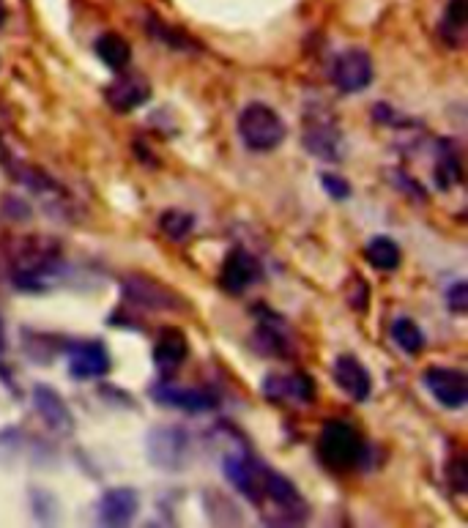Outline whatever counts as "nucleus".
I'll list each match as a JSON object with an SVG mask.
<instances>
[{
    "instance_id": "a211bd4d",
    "label": "nucleus",
    "mask_w": 468,
    "mask_h": 528,
    "mask_svg": "<svg viewBox=\"0 0 468 528\" xmlns=\"http://www.w3.org/2000/svg\"><path fill=\"white\" fill-rule=\"evenodd\" d=\"M364 255H367V260L373 263L375 269L381 271H395L400 266V260H403V252L397 247V241L389 239V236H375L364 249Z\"/></svg>"
},
{
    "instance_id": "f8f14e48",
    "label": "nucleus",
    "mask_w": 468,
    "mask_h": 528,
    "mask_svg": "<svg viewBox=\"0 0 468 528\" xmlns=\"http://www.w3.org/2000/svg\"><path fill=\"white\" fill-rule=\"evenodd\" d=\"M263 394L269 400H282V403L293 405H307L315 400V384L310 375L304 373H282L269 375L263 381Z\"/></svg>"
},
{
    "instance_id": "423d86ee",
    "label": "nucleus",
    "mask_w": 468,
    "mask_h": 528,
    "mask_svg": "<svg viewBox=\"0 0 468 528\" xmlns=\"http://www.w3.org/2000/svg\"><path fill=\"white\" fill-rule=\"evenodd\" d=\"M304 148L323 162H340L343 159V137H340V129L329 115H307Z\"/></svg>"
},
{
    "instance_id": "9b49d317",
    "label": "nucleus",
    "mask_w": 468,
    "mask_h": 528,
    "mask_svg": "<svg viewBox=\"0 0 468 528\" xmlns=\"http://www.w3.org/2000/svg\"><path fill=\"white\" fill-rule=\"evenodd\" d=\"M104 99L115 113H132L151 99V85L143 74H121L118 80L107 85Z\"/></svg>"
},
{
    "instance_id": "b1692460",
    "label": "nucleus",
    "mask_w": 468,
    "mask_h": 528,
    "mask_svg": "<svg viewBox=\"0 0 468 528\" xmlns=\"http://www.w3.org/2000/svg\"><path fill=\"white\" fill-rule=\"evenodd\" d=\"M447 304H449V310L458 312V315H463V312L468 310V285L466 282L460 280V282H455V285H449Z\"/></svg>"
},
{
    "instance_id": "7ed1b4c3",
    "label": "nucleus",
    "mask_w": 468,
    "mask_h": 528,
    "mask_svg": "<svg viewBox=\"0 0 468 528\" xmlns=\"http://www.w3.org/2000/svg\"><path fill=\"white\" fill-rule=\"evenodd\" d=\"M124 296L137 307H143V310H187V299H181L176 290L167 288L165 282L154 280L148 274H129V277H124Z\"/></svg>"
},
{
    "instance_id": "f257e3e1",
    "label": "nucleus",
    "mask_w": 468,
    "mask_h": 528,
    "mask_svg": "<svg viewBox=\"0 0 468 528\" xmlns=\"http://www.w3.org/2000/svg\"><path fill=\"white\" fill-rule=\"evenodd\" d=\"M288 135L285 121L280 113L263 102H250L239 113V137L244 148H250L255 154H266L274 151L277 145H282Z\"/></svg>"
},
{
    "instance_id": "412c9836",
    "label": "nucleus",
    "mask_w": 468,
    "mask_h": 528,
    "mask_svg": "<svg viewBox=\"0 0 468 528\" xmlns=\"http://www.w3.org/2000/svg\"><path fill=\"white\" fill-rule=\"evenodd\" d=\"M392 340H395L400 351L411 353V356H416V353L425 348V334H422V329L411 318H397L392 323Z\"/></svg>"
},
{
    "instance_id": "2eb2a0df",
    "label": "nucleus",
    "mask_w": 468,
    "mask_h": 528,
    "mask_svg": "<svg viewBox=\"0 0 468 528\" xmlns=\"http://www.w3.org/2000/svg\"><path fill=\"white\" fill-rule=\"evenodd\" d=\"M189 353V342L178 329H165L154 345V364L159 373L173 375L184 364Z\"/></svg>"
},
{
    "instance_id": "0eeeda50",
    "label": "nucleus",
    "mask_w": 468,
    "mask_h": 528,
    "mask_svg": "<svg viewBox=\"0 0 468 528\" xmlns=\"http://www.w3.org/2000/svg\"><path fill=\"white\" fill-rule=\"evenodd\" d=\"M425 386L436 397L438 405L458 411L468 403V378L455 367H430L425 373Z\"/></svg>"
},
{
    "instance_id": "1a4fd4ad",
    "label": "nucleus",
    "mask_w": 468,
    "mask_h": 528,
    "mask_svg": "<svg viewBox=\"0 0 468 528\" xmlns=\"http://www.w3.org/2000/svg\"><path fill=\"white\" fill-rule=\"evenodd\" d=\"M110 353L99 340H83L69 351V375L77 381H94L110 373Z\"/></svg>"
},
{
    "instance_id": "4468645a",
    "label": "nucleus",
    "mask_w": 468,
    "mask_h": 528,
    "mask_svg": "<svg viewBox=\"0 0 468 528\" xmlns=\"http://www.w3.org/2000/svg\"><path fill=\"white\" fill-rule=\"evenodd\" d=\"M332 378L334 384L340 386L356 403H364L370 397V392H373V378L367 373V367L354 356H337L332 367Z\"/></svg>"
},
{
    "instance_id": "6e6552de",
    "label": "nucleus",
    "mask_w": 468,
    "mask_h": 528,
    "mask_svg": "<svg viewBox=\"0 0 468 528\" xmlns=\"http://www.w3.org/2000/svg\"><path fill=\"white\" fill-rule=\"evenodd\" d=\"M156 403L176 408V411H187V414H206L214 411L219 405L217 394H211L208 389H198V386H173L159 384L151 389Z\"/></svg>"
},
{
    "instance_id": "5701e85b",
    "label": "nucleus",
    "mask_w": 468,
    "mask_h": 528,
    "mask_svg": "<svg viewBox=\"0 0 468 528\" xmlns=\"http://www.w3.org/2000/svg\"><path fill=\"white\" fill-rule=\"evenodd\" d=\"M159 228L170 241H184L195 228V217L187 214V211H181V208H170V211H165L159 217Z\"/></svg>"
},
{
    "instance_id": "aec40b11",
    "label": "nucleus",
    "mask_w": 468,
    "mask_h": 528,
    "mask_svg": "<svg viewBox=\"0 0 468 528\" xmlns=\"http://www.w3.org/2000/svg\"><path fill=\"white\" fill-rule=\"evenodd\" d=\"M466 22H468L466 0H449L447 11H444V25H441L444 39L458 47V44L463 42V36H466Z\"/></svg>"
},
{
    "instance_id": "f3484780",
    "label": "nucleus",
    "mask_w": 468,
    "mask_h": 528,
    "mask_svg": "<svg viewBox=\"0 0 468 528\" xmlns=\"http://www.w3.org/2000/svg\"><path fill=\"white\" fill-rule=\"evenodd\" d=\"M96 55L102 58L104 66H110L113 72H124L129 61H132V47L126 44L124 36L118 33H102L94 44Z\"/></svg>"
},
{
    "instance_id": "a878e982",
    "label": "nucleus",
    "mask_w": 468,
    "mask_h": 528,
    "mask_svg": "<svg viewBox=\"0 0 468 528\" xmlns=\"http://www.w3.org/2000/svg\"><path fill=\"white\" fill-rule=\"evenodd\" d=\"M9 20V9H6V3L0 0V28H3V22Z\"/></svg>"
},
{
    "instance_id": "f03ea898",
    "label": "nucleus",
    "mask_w": 468,
    "mask_h": 528,
    "mask_svg": "<svg viewBox=\"0 0 468 528\" xmlns=\"http://www.w3.org/2000/svg\"><path fill=\"white\" fill-rule=\"evenodd\" d=\"M318 455L332 471H354L364 460V441L359 430L348 422H329L318 438Z\"/></svg>"
},
{
    "instance_id": "393cba45",
    "label": "nucleus",
    "mask_w": 468,
    "mask_h": 528,
    "mask_svg": "<svg viewBox=\"0 0 468 528\" xmlns=\"http://www.w3.org/2000/svg\"><path fill=\"white\" fill-rule=\"evenodd\" d=\"M321 184H323V189L334 197V200H348V197H351V184H348L345 178L326 173V176L321 178Z\"/></svg>"
},
{
    "instance_id": "4be33fe9",
    "label": "nucleus",
    "mask_w": 468,
    "mask_h": 528,
    "mask_svg": "<svg viewBox=\"0 0 468 528\" xmlns=\"http://www.w3.org/2000/svg\"><path fill=\"white\" fill-rule=\"evenodd\" d=\"M436 178L438 187L449 189L463 181V170H460V159L458 154L452 151V145L441 143V151H438L436 159Z\"/></svg>"
},
{
    "instance_id": "20e7f679",
    "label": "nucleus",
    "mask_w": 468,
    "mask_h": 528,
    "mask_svg": "<svg viewBox=\"0 0 468 528\" xmlns=\"http://www.w3.org/2000/svg\"><path fill=\"white\" fill-rule=\"evenodd\" d=\"M373 58L359 47L343 50L329 66V80L340 94H362L373 83Z\"/></svg>"
},
{
    "instance_id": "39448f33",
    "label": "nucleus",
    "mask_w": 468,
    "mask_h": 528,
    "mask_svg": "<svg viewBox=\"0 0 468 528\" xmlns=\"http://www.w3.org/2000/svg\"><path fill=\"white\" fill-rule=\"evenodd\" d=\"M189 452V435L184 427L162 425L148 433V457L156 468L178 471Z\"/></svg>"
},
{
    "instance_id": "dca6fc26",
    "label": "nucleus",
    "mask_w": 468,
    "mask_h": 528,
    "mask_svg": "<svg viewBox=\"0 0 468 528\" xmlns=\"http://www.w3.org/2000/svg\"><path fill=\"white\" fill-rule=\"evenodd\" d=\"M33 405L42 414V419L52 430H69L72 427V414L69 405L63 403V397L52 386H33Z\"/></svg>"
},
{
    "instance_id": "ddd939ff",
    "label": "nucleus",
    "mask_w": 468,
    "mask_h": 528,
    "mask_svg": "<svg viewBox=\"0 0 468 528\" xmlns=\"http://www.w3.org/2000/svg\"><path fill=\"white\" fill-rule=\"evenodd\" d=\"M140 512V496L132 487H113L99 498V507L96 515L102 520L104 526H126L132 523L135 515Z\"/></svg>"
},
{
    "instance_id": "6ab92c4d",
    "label": "nucleus",
    "mask_w": 468,
    "mask_h": 528,
    "mask_svg": "<svg viewBox=\"0 0 468 528\" xmlns=\"http://www.w3.org/2000/svg\"><path fill=\"white\" fill-rule=\"evenodd\" d=\"M255 345H258L260 353H266V356H285V348H288V332L274 326V315H266V318L258 323Z\"/></svg>"
},
{
    "instance_id": "9d476101",
    "label": "nucleus",
    "mask_w": 468,
    "mask_h": 528,
    "mask_svg": "<svg viewBox=\"0 0 468 528\" xmlns=\"http://www.w3.org/2000/svg\"><path fill=\"white\" fill-rule=\"evenodd\" d=\"M263 277V269H260L258 258L247 252V249H233L225 263H222V271H219V282H222V288L233 293V296H239L247 288H252L255 282Z\"/></svg>"
}]
</instances>
